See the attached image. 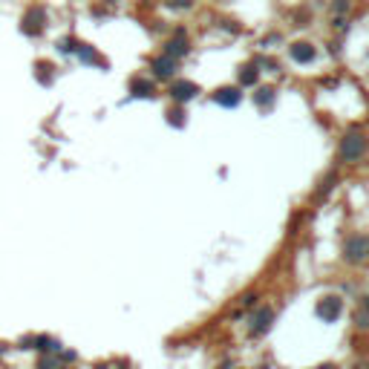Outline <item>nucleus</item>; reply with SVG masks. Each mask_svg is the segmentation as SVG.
<instances>
[{
  "label": "nucleus",
  "mask_w": 369,
  "mask_h": 369,
  "mask_svg": "<svg viewBox=\"0 0 369 369\" xmlns=\"http://www.w3.org/2000/svg\"><path fill=\"white\" fill-rule=\"evenodd\" d=\"M214 101H219V104H237L239 101V90L237 87H225V90H219L217 95H214Z\"/></svg>",
  "instance_id": "6e6552de"
},
{
  "label": "nucleus",
  "mask_w": 369,
  "mask_h": 369,
  "mask_svg": "<svg viewBox=\"0 0 369 369\" xmlns=\"http://www.w3.org/2000/svg\"><path fill=\"white\" fill-rule=\"evenodd\" d=\"M61 49L64 52H75L78 49V46H75V38H64V41H61Z\"/></svg>",
  "instance_id": "f8f14e48"
},
{
  "label": "nucleus",
  "mask_w": 369,
  "mask_h": 369,
  "mask_svg": "<svg viewBox=\"0 0 369 369\" xmlns=\"http://www.w3.org/2000/svg\"><path fill=\"white\" fill-rule=\"evenodd\" d=\"M271 93H274V90H260V98H257V101H260V104H268V101H271Z\"/></svg>",
  "instance_id": "ddd939ff"
},
{
  "label": "nucleus",
  "mask_w": 369,
  "mask_h": 369,
  "mask_svg": "<svg viewBox=\"0 0 369 369\" xmlns=\"http://www.w3.org/2000/svg\"><path fill=\"white\" fill-rule=\"evenodd\" d=\"M291 58L303 61V64H306V61H314V46H311V44H294V46H291Z\"/></svg>",
  "instance_id": "0eeeda50"
},
{
  "label": "nucleus",
  "mask_w": 369,
  "mask_h": 369,
  "mask_svg": "<svg viewBox=\"0 0 369 369\" xmlns=\"http://www.w3.org/2000/svg\"><path fill=\"white\" fill-rule=\"evenodd\" d=\"M326 300H329V303H326V309H323V306H320V314H326V318L332 320L335 314H338V311H340V303H338V300H335V297H326Z\"/></svg>",
  "instance_id": "9d476101"
},
{
  "label": "nucleus",
  "mask_w": 369,
  "mask_h": 369,
  "mask_svg": "<svg viewBox=\"0 0 369 369\" xmlns=\"http://www.w3.org/2000/svg\"><path fill=\"white\" fill-rule=\"evenodd\" d=\"M239 81H242V84H251V81H257V66H245V73L239 75Z\"/></svg>",
  "instance_id": "9b49d317"
},
{
  "label": "nucleus",
  "mask_w": 369,
  "mask_h": 369,
  "mask_svg": "<svg viewBox=\"0 0 369 369\" xmlns=\"http://www.w3.org/2000/svg\"><path fill=\"white\" fill-rule=\"evenodd\" d=\"M46 26V9L44 6H29V12L21 21V32L23 35H41Z\"/></svg>",
  "instance_id": "f257e3e1"
},
{
  "label": "nucleus",
  "mask_w": 369,
  "mask_h": 369,
  "mask_svg": "<svg viewBox=\"0 0 369 369\" xmlns=\"http://www.w3.org/2000/svg\"><path fill=\"white\" fill-rule=\"evenodd\" d=\"M363 150H366V138H363L361 133H349V136H343V142H340V159L343 162L361 159Z\"/></svg>",
  "instance_id": "f03ea898"
},
{
  "label": "nucleus",
  "mask_w": 369,
  "mask_h": 369,
  "mask_svg": "<svg viewBox=\"0 0 369 369\" xmlns=\"http://www.w3.org/2000/svg\"><path fill=\"white\" fill-rule=\"evenodd\" d=\"M150 66H153V75H159V78H170V75L176 73V61L173 58H153L150 61Z\"/></svg>",
  "instance_id": "39448f33"
},
{
  "label": "nucleus",
  "mask_w": 369,
  "mask_h": 369,
  "mask_svg": "<svg viewBox=\"0 0 369 369\" xmlns=\"http://www.w3.org/2000/svg\"><path fill=\"white\" fill-rule=\"evenodd\" d=\"M165 55L167 58H182V55H188V38H185V41H182V32H176V38L173 41H167L165 44Z\"/></svg>",
  "instance_id": "20e7f679"
},
{
  "label": "nucleus",
  "mask_w": 369,
  "mask_h": 369,
  "mask_svg": "<svg viewBox=\"0 0 369 369\" xmlns=\"http://www.w3.org/2000/svg\"><path fill=\"white\" fill-rule=\"evenodd\" d=\"M271 309H260V314H257V320H254V332H266L268 326H271Z\"/></svg>",
  "instance_id": "1a4fd4ad"
},
{
  "label": "nucleus",
  "mask_w": 369,
  "mask_h": 369,
  "mask_svg": "<svg viewBox=\"0 0 369 369\" xmlns=\"http://www.w3.org/2000/svg\"><path fill=\"white\" fill-rule=\"evenodd\" d=\"M170 95H173L176 101H188V98L196 95V84H190V81H176L173 87H170Z\"/></svg>",
  "instance_id": "423d86ee"
},
{
  "label": "nucleus",
  "mask_w": 369,
  "mask_h": 369,
  "mask_svg": "<svg viewBox=\"0 0 369 369\" xmlns=\"http://www.w3.org/2000/svg\"><path fill=\"white\" fill-rule=\"evenodd\" d=\"M318 369H332V366H318Z\"/></svg>",
  "instance_id": "4468645a"
},
{
  "label": "nucleus",
  "mask_w": 369,
  "mask_h": 369,
  "mask_svg": "<svg viewBox=\"0 0 369 369\" xmlns=\"http://www.w3.org/2000/svg\"><path fill=\"white\" fill-rule=\"evenodd\" d=\"M369 254V239L366 237H352L346 242V257L349 260H363Z\"/></svg>",
  "instance_id": "7ed1b4c3"
}]
</instances>
